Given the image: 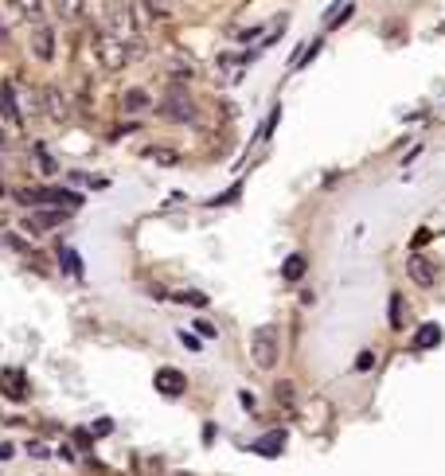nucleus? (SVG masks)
<instances>
[{
	"instance_id": "nucleus-26",
	"label": "nucleus",
	"mask_w": 445,
	"mask_h": 476,
	"mask_svg": "<svg viewBox=\"0 0 445 476\" xmlns=\"http://www.w3.org/2000/svg\"><path fill=\"white\" fill-rule=\"evenodd\" d=\"M180 343H184L188 351H200V336H192V332H180Z\"/></svg>"
},
{
	"instance_id": "nucleus-23",
	"label": "nucleus",
	"mask_w": 445,
	"mask_h": 476,
	"mask_svg": "<svg viewBox=\"0 0 445 476\" xmlns=\"http://www.w3.org/2000/svg\"><path fill=\"white\" fill-rule=\"evenodd\" d=\"M94 437H102V434H114V418H98L94 422V429H90Z\"/></svg>"
},
{
	"instance_id": "nucleus-6",
	"label": "nucleus",
	"mask_w": 445,
	"mask_h": 476,
	"mask_svg": "<svg viewBox=\"0 0 445 476\" xmlns=\"http://www.w3.org/2000/svg\"><path fill=\"white\" fill-rule=\"evenodd\" d=\"M152 383H157V391L164 394V398H180V394L188 391V375H184V371H176V367H160Z\"/></svg>"
},
{
	"instance_id": "nucleus-20",
	"label": "nucleus",
	"mask_w": 445,
	"mask_h": 476,
	"mask_svg": "<svg viewBox=\"0 0 445 476\" xmlns=\"http://www.w3.org/2000/svg\"><path fill=\"white\" fill-rule=\"evenodd\" d=\"M43 98H47V114H51V117H63V98H59V94L47 90Z\"/></svg>"
},
{
	"instance_id": "nucleus-8",
	"label": "nucleus",
	"mask_w": 445,
	"mask_h": 476,
	"mask_svg": "<svg viewBox=\"0 0 445 476\" xmlns=\"http://www.w3.org/2000/svg\"><path fill=\"white\" fill-rule=\"evenodd\" d=\"M0 391L8 394L12 402H24L28 398V375L24 371H0Z\"/></svg>"
},
{
	"instance_id": "nucleus-30",
	"label": "nucleus",
	"mask_w": 445,
	"mask_h": 476,
	"mask_svg": "<svg viewBox=\"0 0 445 476\" xmlns=\"http://www.w3.org/2000/svg\"><path fill=\"white\" fill-rule=\"evenodd\" d=\"M12 453H16V449H12L8 441H0V460H12Z\"/></svg>"
},
{
	"instance_id": "nucleus-27",
	"label": "nucleus",
	"mask_w": 445,
	"mask_h": 476,
	"mask_svg": "<svg viewBox=\"0 0 445 476\" xmlns=\"http://www.w3.org/2000/svg\"><path fill=\"white\" fill-rule=\"evenodd\" d=\"M39 168H43V176H51V172H55V160H51L43 149H39Z\"/></svg>"
},
{
	"instance_id": "nucleus-3",
	"label": "nucleus",
	"mask_w": 445,
	"mask_h": 476,
	"mask_svg": "<svg viewBox=\"0 0 445 476\" xmlns=\"http://www.w3.org/2000/svg\"><path fill=\"white\" fill-rule=\"evenodd\" d=\"M20 203L24 207H63V211H78L83 207V195L78 192H20Z\"/></svg>"
},
{
	"instance_id": "nucleus-25",
	"label": "nucleus",
	"mask_w": 445,
	"mask_h": 476,
	"mask_svg": "<svg viewBox=\"0 0 445 476\" xmlns=\"http://www.w3.org/2000/svg\"><path fill=\"white\" fill-rule=\"evenodd\" d=\"M195 332H200V336H207V340H215V324H211V320H195Z\"/></svg>"
},
{
	"instance_id": "nucleus-14",
	"label": "nucleus",
	"mask_w": 445,
	"mask_h": 476,
	"mask_svg": "<svg viewBox=\"0 0 445 476\" xmlns=\"http://www.w3.org/2000/svg\"><path fill=\"white\" fill-rule=\"evenodd\" d=\"M59 258H63V274L83 277V258H78V250H71V246H59Z\"/></svg>"
},
{
	"instance_id": "nucleus-21",
	"label": "nucleus",
	"mask_w": 445,
	"mask_h": 476,
	"mask_svg": "<svg viewBox=\"0 0 445 476\" xmlns=\"http://www.w3.org/2000/svg\"><path fill=\"white\" fill-rule=\"evenodd\" d=\"M277 117H281V109H274V114L266 117V126H258V141H266V137L277 129Z\"/></svg>"
},
{
	"instance_id": "nucleus-15",
	"label": "nucleus",
	"mask_w": 445,
	"mask_h": 476,
	"mask_svg": "<svg viewBox=\"0 0 445 476\" xmlns=\"http://www.w3.org/2000/svg\"><path fill=\"white\" fill-rule=\"evenodd\" d=\"M274 398L277 402H281V406H293V402H297V386L293 383H289V379H281V383H274Z\"/></svg>"
},
{
	"instance_id": "nucleus-29",
	"label": "nucleus",
	"mask_w": 445,
	"mask_h": 476,
	"mask_svg": "<svg viewBox=\"0 0 445 476\" xmlns=\"http://www.w3.org/2000/svg\"><path fill=\"white\" fill-rule=\"evenodd\" d=\"M75 441H78V445H83V449H90L94 434H86V429H78V434H75Z\"/></svg>"
},
{
	"instance_id": "nucleus-22",
	"label": "nucleus",
	"mask_w": 445,
	"mask_h": 476,
	"mask_svg": "<svg viewBox=\"0 0 445 476\" xmlns=\"http://www.w3.org/2000/svg\"><path fill=\"white\" fill-rule=\"evenodd\" d=\"M429 238H434V231H426V226H422V231H414V238H410V250H422V246H426Z\"/></svg>"
},
{
	"instance_id": "nucleus-9",
	"label": "nucleus",
	"mask_w": 445,
	"mask_h": 476,
	"mask_svg": "<svg viewBox=\"0 0 445 476\" xmlns=\"http://www.w3.org/2000/svg\"><path fill=\"white\" fill-rule=\"evenodd\" d=\"M437 343H441V324H422L410 348H414V355H418V351H429V348H437Z\"/></svg>"
},
{
	"instance_id": "nucleus-11",
	"label": "nucleus",
	"mask_w": 445,
	"mask_h": 476,
	"mask_svg": "<svg viewBox=\"0 0 445 476\" xmlns=\"http://www.w3.org/2000/svg\"><path fill=\"white\" fill-rule=\"evenodd\" d=\"M352 12H355V4H352V0H340L336 8H332V16L324 20V32H336V28H344Z\"/></svg>"
},
{
	"instance_id": "nucleus-12",
	"label": "nucleus",
	"mask_w": 445,
	"mask_h": 476,
	"mask_svg": "<svg viewBox=\"0 0 445 476\" xmlns=\"http://www.w3.org/2000/svg\"><path fill=\"white\" fill-rule=\"evenodd\" d=\"M281 277H286V281H301L305 277V254H289V258L281 262Z\"/></svg>"
},
{
	"instance_id": "nucleus-19",
	"label": "nucleus",
	"mask_w": 445,
	"mask_h": 476,
	"mask_svg": "<svg viewBox=\"0 0 445 476\" xmlns=\"http://www.w3.org/2000/svg\"><path fill=\"white\" fill-rule=\"evenodd\" d=\"M238 195H243V184H235V188H231V192H219L215 200H207V207H223V203H235Z\"/></svg>"
},
{
	"instance_id": "nucleus-17",
	"label": "nucleus",
	"mask_w": 445,
	"mask_h": 476,
	"mask_svg": "<svg viewBox=\"0 0 445 476\" xmlns=\"http://www.w3.org/2000/svg\"><path fill=\"white\" fill-rule=\"evenodd\" d=\"M121 106H126L129 114H141V109L149 106V94H145V90H129L126 98H121Z\"/></svg>"
},
{
	"instance_id": "nucleus-13",
	"label": "nucleus",
	"mask_w": 445,
	"mask_h": 476,
	"mask_svg": "<svg viewBox=\"0 0 445 476\" xmlns=\"http://www.w3.org/2000/svg\"><path fill=\"white\" fill-rule=\"evenodd\" d=\"M51 28H35V39H32V55L35 59H51Z\"/></svg>"
},
{
	"instance_id": "nucleus-5",
	"label": "nucleus",
	"mask_w": 445,
	"mask_h": 476,
	"mask_svg": "<svg viewBox=\"0 0 445 476\" xmlns=\"http://www.w3.org/2000/svg\"><path fill=\"white\" fill-rule=\"evenodd\" d=\"M160 117H164V121H192L195 117V109H192V98H188L184 90H169L164 94V102H160Z\"/></svg>"
},
{
	"instance_id": "nucleus-10",
	"label": "nucleus",
	"mask_w": 445,
	"mask_h": 476,
	"mask_svg": "<svg viewBox=\"0 0 445 476\" xmlns=\"http://www.w3.org/2000/svg\"><path fill=\"white\" fill-rule=\"evenodd\" d=\"M63 219H67V211H63V207H43L39 215L28 219V226H32V231H47V226H59Z\"/></svg>"
},
{
	"instance_id": "nucleus-7",
	"label": "nucleus",
	"mask_w": 445,
	"mask_h": 476,
	"mask_svg": "<svg viewBox=\"0 0 445 476\" xmlns=\"http://www.w3.org/2000/svg\"><path fill=\"white\" fill-rule=\"evenodd\" d=\"M286 429H269V434L266 437H258V441H254L250 445V449L254 453H258V457H269V460H274V457H281V449H286Z\"/></svg>"
},
{
	"instance_id": "nucleus-18",
	"label": "nucleus",
	"mask_w": 445,
	"mask_h": 476,
	"mask_svg": "<svg viewBox=\"0 0 445 476\" xmlns=\"http://www.w3.org/2000/svg\"><path fill=\"white\" fill-rule=\"evenodd\" d=\"M172 301H180V305H192V309H203V305H207V293L184 289V293H172Z\"/></svg>"
},
{
	"instance_id": "nucleus-28",
	"label": "nucleus",
	"mask_w": 445,
	"mask_h": 476,
	"mask_svg": "<svg viewBox=\"0 0 445 476\" xmlns=\"http://www.w3.org/2000/svg\"><path fill=\"white\" fill-rule=\"evenodd\" d=\"M28 453H32V457H47V445H43V441H32V445H28Z\"/></svg>"
},
{
	"instance_id": "nucleus-4",
	"label": "nucleus",
	"mask_w": 445,
	"mask_h": 476,
	"mask_svg": "<svg viewBox=\"0 0 445 476\" xmlns=\"http://www.w3.org/2000/svg\"><path fill=\"white\" fill-rule=\"evenodd\" d=\"M406 274H410V281H418L422 289H434L437 277H441V269H437V262H434V258H426L422 250H414V254H410V262H406Z\"/></svg>"
},
{
	"instance_id": "nucleus-1",
	"label": "nucleus",
	"mask_w": 445,
	"mask_h": 476,
	"mask_svg": "<svg viewBox=\"0 0 445 476\" xmlns=\"http://www.w3.org/2000/svg\"><path fill=\"white\" fill-rule=\"evenodd\" d=\"M94 51H98V63L106 71H121L129 63V55H133V43L121 39V35H98Z\"/></svg>"
},
{
	"instance_id": "nucleus-2",
	"label": "nucleus",
	"mask_w": 445,
	"mask_h": 476,
	"mask_svg": "<svg viewBox=\"0 0 445 476\" xmlns=\"http://www.w3.org/2000/svg\"><path fill=\"white\" fill-rule=\"evenodd\" d=\"M250 355L262 371H269L277 363V328L274 324H262L258 332L250 336Z\"/></svg>"
},
{
	"instance_id": "nucleus-16",
	"label": "nucleus",
	"mask_w": 445,
	"mask_h": 476,
	"mask_svg": "<svg viewBox=\"0 0 445 476\" xmlns=\"http://www.w3.org/2000/svg\"><path fill=\"white\" fill-rule=\"evenodd\" d=\"M386 312H391V320H386V324L403 328V293H391V297H386Z\"/></svg>"
},
{
	"instance_id": "nucleus-24",
	"label": "nucleus",
	"mask_w": 445,
	"mask_h": 476,
	"mask_svg": "<svg viewBox=\"0 0 445 476\" xmlns=\"http://www.w3.org/2000/svg\"><path fill=\"white\" fill-rule=\"evenodd\" d=\"M375 367V351H363L360 360H355V371H371Z\"/></svg>"
}]
</instances>
